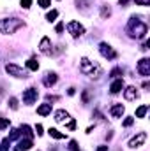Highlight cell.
<instances>
[{"label":"cell","mask_w":150,"mask_h":151,"mask_svg":"<svg viewBox=\"0 0 150 151\" xmlns=\"http://www.w3.org/2000/svg\"><path fill=\"white\" fill-rule=\"evenodd\" d=\"M7 127H9V119L0 118V128H7Z\"/></svg>","instance_id":"obj_28"},{"label":"cell","mask_w":150,"mask_h":151,"mask_svg":"<svg viewBox=\"0 0 150 151\" xmlns=\"http://www.w3.org/2000/svg\"><path fill=\"white\" fill-rule=\"evenodd\" d=\"M39 5H41L42 9H46V7L51 5V0H39Z\"/></svg>","instance_id":"obj_26"},{"label":"cell","mask_w":150,"mask_h":151,"mask_svg":"<svg viewBox=\"0 0 150 151\" xmlns=\"http://www.w3.org/2000/svg\"><path fill=\"white\" fill-rule=\"evenodd\" d=\"M79 70H81L83 74L90 76V77H99V76L103 74V69H101V65H99V63H95V62H90L88 58H81Z\"/></svg>","instance_id":"obj_1"},{"label":"cell","mask_w":150,"mask_h":151,"mask_svg":"<svg viewBox=\"0 0 150 151\" xmlns=\"http://www.w3.org/2000/svg\"><path fill=\"white\" fill-rule=\"evenodd\" d=\"M122 88H124V81H122V79H117V81H113L111 86H110L111 93H118V91H120Z\"/></svg>","instance_id":"obj_16"},{"label":"cell","mask_w":150,"mask_h":151,"mask_svg":"<svg viewBox=\"0 0 150 151\" xmlns=\"http://www.w3.org/2000/svg\"><path fill=\"white\" fill-rule=\"evenodd\" d=\"M57 79H58V77H57V74H55V72H48V74H46V77L42 79V83H44V86H48V88H50V86H53V84L57 83Z\"/></svg>","instance_id":"obj_11"},{"label":"cell","mask_w":150,"mask_h":151,"mask_svg":"<svg viewBox=\"0 0 150 151\" xmlns=\"http://www.w3.org/2000/svg\"><path fill=\"white\" fill-rule=\"evenodd\" d=\"M127 4V0H120V5H125Z\"/></svg>","instance_id":"obj_37"},{"label":"cell","mask_w":150,"mask_h":151,"mask_svg":"<svg viewBox=\"0 0 150 151\" xmlns=\"http://www.w3.org/2000/svg\"><path fill=\"white\" fill-rule=\"evenodd\" d=\"M55 121H58V123H66V121H69V114H67V111H64V109L57 111V113H55Z\"/></svg>","instance_id":"obj_13"},{"label":"cell","mask_w":150,"mask_h":151,"mask_svg":"<svg viewBox=\"0 0 150 151\" xmlns=\"http://www.w3.org/2000/svg\"><path fill=\"white\" fill-rule=\"evenodd\" d=\"M27 67H28L30 70H37V69H39V63L36 62V60H28V62H27Z\"/></svg>","instance_id":"obj_22"},{"label":"cell","mask_w":150,"mask_h":151,"mask_svg":"<svg viewBox=\"0 0 150 151\" xmlns=\"http://www.w3.org/2000/svg\"><path fill=\"white\" fill-rule=\"evenodd\" d=\"M9 107H11V109H14V111L18 109V100H16L14 97H12V99H9Z\"/></svg>","instance_id":"obj_24"},{"label":"cell","mask_w":150,"mask_h":151,"mask_svg":"<svg viewBox=\"0 0 150 151\" xmlns=\"http://www.w3.org/2000/svg\"><path fill=\"white\" fill-rule=\"evenodd\" d=\"M136 4H138V5H149L150 0H136Z\"/></svg>","instance_id":"obj_32"},{"label":"cell","mask_w":150,"mask_h":151,"mask_svg":"<svg viewBox=\"0 0 150 151\" xmlns=\"http://www.w3.org/2000/svg\"><path fill=\"white\" fill-rule=\"evenodd\" d=\"M145 141H147V134H145V132H140L136 137H133V139H131L129 146H131V148H140Z\"/></svg>","instance_id":"obj_9"},{"label":"cell","mask_w":150,"mask_h":151,"mask_svg":"<svg viewBox=\"0 0 150 151\" xmlns=\"http://www.w3.org/2000/svg\"><path fill=\"white\" fill-rule=\"evenodd\" d=\"M30 4H32V0H21V7H25V9H28Z\"/></svg>","instance_id":"obj_31"},{"label":"cell","mask_w":150,"mask_h":151,"mask_svg":"<svg viewBox=\"0 0 150 151\" xmlns=\"http://www.w3.org/2000/svg\"><path fill=\"white\" fill-rule=\"evenodd\" d=\"M120 74H122V70H120V69H115V70L111 72V76H120Z\"/></svg>","instance_id":"obj_35"},{"label":"cell","mask_w":150,"mask_h":151,"mask_svg":"<svg viewBox=\"0 0 150 151\" xmlns=\"http://www.w3.org/2000/svg\"><path fill=\"white\" fill-rule=\"evenodd\" d=\"M36 134H37V135H42V127H41V125L36 127Z\"/></svg>","instance_id":"obj_34"},{"label":"cell","mask_w":150,"mask_h":151,"mask_svg":"<svg viewBox=\"0 0 150 151\" xmlns=\"http://www.w3.org/2000/svg\"><path fill=\"white\" fill-rule=\"evenodd\" d=\"M67 30H69V34H71L73 37H81V35L85 34V28H83V25H79L78 21H69V25H67Z\"/></svg>","instance_id":"obj_4"},{"label":"cell","mask_w":150,"mask_h":151,"mask_svg":"<svg viewBox=\"0 0 150 151\" xmlns=\"http://www.w3.org/2000/svg\"><path fill=\"white\" fill-rule=\"evenodd\" d=\"M99 51H101V55H103L104 58H108V60L117 58V53H115V49H113L110 44H106V42H101V44H99Z\"/></svg>","instance_id":"obj_5"},{"label":"cell","mask_w":150,"mask_h":151,"mask_svg":"<svg viewBox=\"0 0 150 151\" xmlns=\"http://www.w3.org/2000/svg\"><path fill=\"white\" fill-rule=\"evenodd\" d=\"M50 113H51V106L50 104H42V106L37 107V114H41V116H48Z\"/></svg>","instance_id":"obj_17"},{"label":"cell","mask_w":150,"mask_h":151,"mask_svg":"<svg viewBox=\"0 0 150 151\" xmlns=\"http://www.w3.org/2000/svg\"><path fill=\"white\" fill-rule=\"evenodd\" d=\"M9 139H4V142H2V146H0V151H7L9 150Z\"/></svg>","instance_id":"obj_25"},{"label":"cell","mask_w":150,"mask_h":151,"mask_svg":"<svg viewBox=\"0 0 150 151\" xmlns=\"http://www.w3.org/2000/svg\"><path fill=\"white\" fill-rule=\"evenodd\" d=\"M147 111H149V107H147V106H141V107H138V111H136V116H138V118H143V116L147 114Z\"/></svg>","instance_id":"obj_21"},{"label":"cell","mask_w":150,"mask_h":151,"mask_svg":"<svg viewBox=\"0 0 150 151\" xmlns=\"http://www.w3.org/2000/svg\"><path fill=\"white\" fill-rule=\"evenodd\" d=\"M147 25L143 23V21H140V19H136V18H131V21H129V32H131V35L136 39H141L147 35Z\"/></svg>","instance_id":"obj_2"},{"label":"cell","mask_w":150,"mask_h":151,"mask_svg":"<svg viewBox=\"0 0 150 151\" xmlns=\"http://www.w3.org/2000/svg\"><path fill=\"white\" fill-rule=\"evenodd\" d=\"M133 123H134V118H125L124 119V127H131Z\"/></svg>","instance_id":"obj_29"},{"label":"cell","mask_w":150,"mask_h":151,"mask_svg":"<svg viewBox=\"0 0 150 151\" xmlns=\"http://www.w3.org/2000/svg\"><path fill=\"white\" fill-rule=\"evenodd\" d=\"M110 14H111V11H110V7H106V5H103V7H101V16H103V19H106V18H110Z\"/></svg>","instance_id":"obj_20"},{"label":"cell","mask_w":150,"mask_h":151,"mask_svg":"<svg viewBox=\"0 0 150 151\" xmlns=\"http://www.w3.org/2000/svg\"><path fill=\"white\" fill-rule=\"evenodd\" d=\"M57 16H58V11H55V9H53V11H50V12H48L46 19H48V21H55V18H57Z\"/></svg>","instance_id":"obj_23"},{"label":"cell","mask_w":150,"mask_h":151,"mask_svg":"<svg viewBox=\"0 0 150 151\" xmlns=\"http://www.w3.org/2000/svg\"><path fill=\"white\" fill-rule=\"evenodd\" d=\"M36 99H37V90L28 88V90L23 91V102H25V104H34Z\"/></svg>","instance_id":"obj_8"},{"label":"cell","mask_w":150,"mask_h":151,"mask_svg":"<svg viewBox=\"0 0 150 151\" xmlns=\"http://www.w3.org/2000/svg\"><path fill=\"white\" fill-rule=\"evenodd\" d=\"M124 114V106L122 104H115V106H111V116L113 118H120Z\"/></svg>","instance_id":"obj_14"},{"label":"cell","mask_w":150,"mask_h":151,"mask_svg":"<svg viewBox=\"0 0 150 151\" xmlns=\"http://www.w3.org/2000/svg\"><path fill=\"white\" fill-rule=\"evenodd\" d=\"M20 134H23V135H27V137H28V139H32V135H34V134H32V130H30V127H28V125H23V127H21V128H20Z\"/></svg>","instance_id":"obj_18"},{"label":"cell","mask_w":150,"mask_h":151,"mask_svg":"<svg viewBox=\"0 0 150 151\" xmlns=\"http://www.w3.org/2000/svg\"><path fill=\"white\" fill-rule=\"evenodd\" d=\"M97 151H108V146H99Z\"/></svg>","instance_id":"obj_36"},{"label":"cell","mask_w":150,"mask_h":151,"mask_svg":"<svg viewBox=\"0 0 150 151\" xmlns=\"http://www.w3.org/2000/svg\"><path fill=\"white\" fill-rule=\"evenodd\" d=\"M138 72L141 76H150V60L149 58H141L140 62H138Z\"/></svg>","instance_id":"obj_7"},{"label":"cell","mask_w":150,"mask_h":151,"mask_svg":"<svg viewBox=\"0 0 150 151\" xmlns=\"http://www.w3.org/2000/svg\"><path fill=\"white\" fill-rule=\"evenodd\" d=\"M48 132H50V135H51L53 139H64V134H60L57 128H50Z\"/></svg>","instance_id":"obj_19"},{"label":"cell","mask_w":150,"mask_h":151,"mask_svg":"<svg viewBox=\"0 0 150 151\" xmlns=\"http://www.w3.org/2000/svg\"><path fill=\"white\" fill-rule=\"evenodd\" d=\"M23 27L21 19H0V32L2 34H14L18 28Z\"/></svg>","instance_id":"obj_3"},{"label":"cell","mask_w":150,"mask_h":151,"mask_svg":"<svg viewBox=\"0 0 150 151\" xmlns=\"http://www.w3.org/2000/svg\"><path fill=\"white\" fill-rule=\"evenodd\" d=\"M32 148V139H21L20 144H18V150L20 151H27Z\"/></svg>","instance_id":"obj_15"},{"label":"cell","mask_w":150,"mask_h":151,"mask_svg":"<svg viewBox=\"0 0 150 151\" xmlns=\"http://www.w3.org/2000/svg\"><path fill=\"white\" fill-rule=\"evenodd\" d=\"M124 95H125V100H134V99H138V91H136V88H134V86L125 88Z\"/></svg>","instance_id":"obj_12"},{"label":"cell","mask_w":150,"mask_h":151,"mask_svg":"<svg viewBox=\"0 0 150 151\" xmlns=\"http://www.w3.org/2000/svg\"><path fill=\"white\" fill-rule=\"evenodd\" d=\"M57 32H58V34L64 32V23H58V25H57Z\"/></svg>","instance_id":"obj_33"},{"label":"cell","mask_w":150,"mask_h":151,"mask_svg":"<svg viewBox=\"0 0 150 151\" xmlns=\"http://www.w3.org/2000/svg\"><path fill=\"white\" fill-rule=\"evenodd\" d=\"M5 70L9 72L11 76H14V77H27V72L21 69V67H18V65H14V63H7L5 65Z\"/></svg>","instance_id":"obj_6"},{"label":"cell","mask_w":150,"mask_h":151,"mask_svg":"<svg viewBox=\"0 0 150 151\" xmlns=\"http://www.w3.org/2000/svg\"><path fill=\"white\" fill-rule=\"evenodd\" d=\"M18 137H20V130H12V132H11V135H9V141L18 139Z\"/></svg>","instance_id":"obj_27"},{"label":"cell","mask_w":150,"mask_h":151,"mask_svg":"<svg viewBox=\"0 0 150 151\" xmlns=\"http://www.w3.org/2000/svg\"><path fill=\"white\" fill-rule=\"evenodd\" d=\"M39 49H41V53L50 55V53H51V42H50V39H48V37H42L41 44H39Z\"/></svg>","instance_id":"obj_10"},{"label":"cell","mask_w":150,"mask_h":151,"mask_svg":"<svg viewBox=\"0 0 150 151\" xmlns=\"http://www.w3.org/2000/svg\"><path fill=\"white\" fill-rule=\"evenodd\" d=\"M69 151H79V150H78V144H76V141H71V144H69Z\"/></svg>","instance_id":"obj_30"}]
</instances>
